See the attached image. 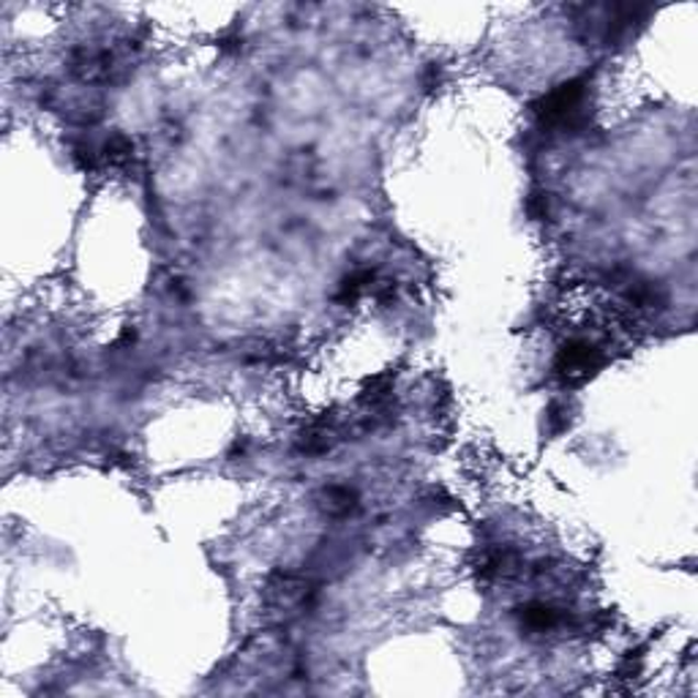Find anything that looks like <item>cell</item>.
Returning <instances> with one entry per match:
<instances>
[{"label":"cell","instance_id":"cell-1","mask_svg":"<svg viewBox=\"0 0 698 698\" xmlns=\"http://www.w3.org/2000/svg\"><path fill=\"white\" fill-rule=\"evenodd\" d=\"M584 105H587V79H570V83L559 85L552 94L543 96L535 112L543 120V126L568 129L576 120H581Z\"/></svg>","mask_w":698,"mask_h":698},{"label":"cell","instance_id":"cell-2","mask_svg":"<svg viewBox=\"0 0 698 698\" xmlns=\"http://www.w3.org/2000/svg\"><path fill=\"white\" fill-rule=\"evenodd\" d=\"M603 366V352L587 339H570L557 355V374L568 382H581L592 377Z\"/></svg>","mask_w":698,"mask_h":698},{"label":"cell","instance_id":"cell-3","mask_svg":"<svg viewBox=\"0 0 698 698\" xmlns=\"http://www.w3.org/2000/svg\"><path fill=\"white\" fill-rule=\"evenodd\" d=\"M519 622L526 633H537V636H546V633H559L568 625H574V614L568 609L557 603H546V600H530V603L519 606Z\"/></svg>","mask_w":698,"mask_h":698},{"label":"cell","instance_id":"cell-4","mask_svg":"<svg viewBox=\"0 0 698 698\" xmlns=\"http://www.w3.org/2000/svg\"><path fill=\"white\" fill-rule=\"evenodd\" d=\"M319 505L330 519H349L360 511V494L355 486L330 483L323 489Z\"/></svg>","mask_w":698,"mask_h":698}]
</instances>
